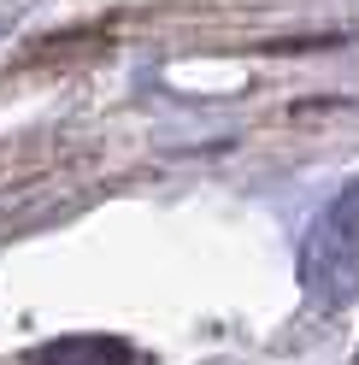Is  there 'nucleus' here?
<instances>
[{"mask_svg": "<svg viewBox=\"0 0 359 365\" xmlns=\"http://www.w3.org/2000/svg\"><path fill=\"white\" fill-rule=\"evenodd\" d=\"M36 365H136V359L106 336H77V341H53L48 354H36Z\"/></svg>", "mask_w": 359, "mask_h": 365, "instance_id": "obj_1", "label": "nucleus"}]
</instances>
